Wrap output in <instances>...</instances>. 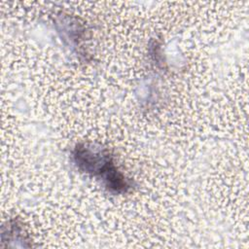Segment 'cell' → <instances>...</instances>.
I'll return each mask as SVG.
<instances>
[{"instance_id": "cell-1", "label": "cell", "mask_w": 249, "mask_h": 249, "mask_svg": "<svg viewBox=\"0 0 249 249\" xmlns=\"http://www.w3.org/2000/svg\"><path fill=\"white\" fill-rule=\"evenodd\" d=\"M72 157L81 171L101 179L108 191L118 188L124 180V174L117 167L111 152L100 144L79 143L73 149Z\"/></svg>"}, {"instance_id": "cell-2", "label": "cell", "mask_w": 249, "mask_h": 249, "mask_svg": "<svg viewBox=\"0 0 249 249\" xmlns=\"http://www.w3.org/2000/svg\"><path fill=\"white\" fill-rule=\"evenodd\" d=\"M16 241L25 247L27 245L24 242H28V237L21 223L16 219H12L2 227V242L6 243V246H11V243H16Z\"/></svg>"}]
</instances>
